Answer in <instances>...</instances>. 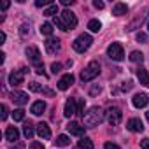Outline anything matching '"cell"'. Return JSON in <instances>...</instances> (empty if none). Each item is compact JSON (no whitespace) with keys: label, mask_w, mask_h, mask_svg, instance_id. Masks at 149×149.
<instances>
[{"label":"cell","mask_w":149,"mask_h":149,"mask_svg":"<svg viewBox=\"0 0 149 149\" xmlns=\"http://www.w3.org/2000/svg\"><path fill=\"white\" fill-rule=\"evenodd\" d=\"M54 25L60 30L67 32V30H72V28L77 26V18L72 11H63L60 16H54Z\"/></svg>","instance_id":"6da1fadb"},{"label":"cell","mask_w":149,"mask_h":149,"mask_svg":"<svg viewBox=\"0 0 149 149\" xmlns=\"http://www.w3.org/2000/svg\"><path fill=\"white\" fill-rule=\"evenodd\" d=\"M104 118H105V112L100 107H91L88 112H84L83 123H84L86 128H95V126H98L104 121Z\"/></svg>","instance_id":"7a4b0ae2"},{"label":"cell","mask_w":149,"mask_h":149,"mask_svg":"<svg viewBox=\"0 0 149 149\" xmlns=\"http://www.w3.org/2000/svg\"><path fill=\"white\" fill-rule=\"evenodd\" d=\"M100 74V63L98 61H90L86 67H84V70L81 72V81L83 83H90V81H93L97 76Z\"/></svg>","instance_id":"3957f363"},{"label":"cell","mask_w":149,"mask_h":149,"mask_svg":"<svg viewBox=\"0 0 149 149\" xmlns=\"http://www.w3.org/2000/svg\"><path fill=\"white\" fill-rule=\"evenodd\" d=\"M91 42H93V39H91L90 33H81L76 40L72 42V47H74V51H77V53H84V51L90 49Z\"/></svg>","instance_id":"277c9868"},{"label":"cell","mask_w":149,"mask_h":149,"mask_svg":"<svg viewBox=\"0 0 149 149\" xmlns=\"http://www.w3.org/2000/svg\"><path fill=\"white\" fill-rule=\"evenodd\" d=\"M105 119H107V123H109L111 126H118V125L121 123V119H123L121 109H119V107H109L107 112H105Z\"/></svg>","instance_id":"5b68a950"},{"label":"cell","mask_w":149,"mask_h":149,"mask_svg":"<svg viewBox=\"0 0 149 149\" xmlns=\"http://www.w3.org/2000/svg\"><path fill=\"white\" fill-rule=\"evenodd\" d=\"M107 56L114 61H123L125 58V51H123V46L119 42H112L109 47H107Z\"/></svg>","instance_id":"8992f818"},{"label":"cell","mask_w":149,"mask_h":149,"mask_svg":"<svg viewBox=\"0 0 149 149\" xmlns=\"http://www.w3.org/2000/svg\"><path fill=\"white\" fill-rule=\"evenodd\" d=\"M28 72H30V70H28L26 67H23V68H19V70H14L11 76H9V84H11V86H19V84H23L25 76H26Z\"/></svg>","instance_id":"52a82bcc"},{"label":"cell","mask_w":149,"mask_h":149,"mask_svg":"<svg viewBox=\"0 0 149 149\" xmlns=\"http://www.w3.org/2000/svg\"><path fill=\"white\" fill-rule=\"evenodd\" d=\"M25 53H26V56L30 58V61H32L35 67H40V65H42V58H40V51H39V47H35V46H28V47L25 49Z\"/></svg>","instance_id":"ba28073f"},{"label":"cell","mask_w":149,"mask_h":149,"mask_svg":"<svg viewBox=\"0 0 149 149\" xmlns=\"http://www.w3.org/2000/svg\"><path fill=\"white\" fill-rule=\"evenodd\" d=\"M44 47H46L47 54H56V53H60V49H61V42H60V39L49 37V39L44 42Z\"/></svg>","instance_id":"9c48e42d"},{"label":"cell","mask_w":149,"mask_h":149,"mask_svg":"<svg viewBox=\"0 0 149 149\" xmlns=\"http://www.w3.org/2000/svg\"><path fill=\"white\" fill-rule=\"evenodd\" d=\"M63 114L67 118H72L74 114H77V100H74V98H68L65 102V107H63Z\"/></svg>","instance_id":"30bf717a"},{"label":"cell","mask_w":149,"mask_h":149,"mask_svg":"<svg viewBox=\"0 0 149 149\" xmlns=\"http://www.w3.org/2000/svg\"><path fill=\"white\" fill-rule=\"evenodd\" d=\"M11 100H13L16 105H25V104H28V93L14 90V91L11 93Z\"/></svg>","instance_id":"8fae6325"},{"label":"cell","mask_w":149,"mask_h":149,"mask_svg":"<svg viewBox=\"0 0 149 149\" xmlns=\"http://www.w3.org/2000/svg\"><path fill=\"white\" fill-rule=\"evenodd\" d=\"M72 84H74V76H72V74H65V76L60 77V81H58L56 86H58L60 91H65V90H68Z\"/></svg>","instance_id":"7c38bea8"},{"label":"cell","mask_w":149,"mask_h":149,"mask_svg":"<svg viewBox=\"0 0 149 149\" xmlns=\"http://www.w3.org/2000/svg\"><path fill=\"white\" fill-rule=\"evenodd\" d=\"M84 128H86V126H81V125L76 123V121H70V123L67 125L68 133H70V135H76V137H83V135H84Z\"/></svg>","instance_id":"4fadbf2b"},{"label":"cell","mask_w":149,"mask_h":149,"mask_svg":"<svg viewBox=\"0 0 149 149\" xmlns=\"http://www.w3.org/2000/svg\"><path fill=\"white\" fill-rule=\"evenodd\" d=\"M126 128H128L130 132L140 133V132L144 130V123H142L139 118H132V119H128V123H126Z\"/></svg>","instance_id":"5bb4252c"},{"label":"cell","mask_w":149,"mask_h":149,"mask_svg":"<svg viewBox=\"0 0 149 149\" xmlns=\"http://www.w3.org/2000/svg\"><path fill=\"white\" fill-rule=\"evenodd\" d=\"M133 105L137 107V109H142V107H146L147 105V102H149V97L146 95V93H137L135 97H133Z\"/></svg>","instance_id":"9a60e30c"},{"label":"cell","mask_w":149,"mask_h":149,"mask_svg":"<svg viewBox=\"0 0 149 149\" xmlns=\"http://www.w3.org/2000/svg\"><path fill=\"white\" fill-rule=\"evenodd\" d=\"M37 135L40 137V139H51V128H49V125L47 123H39L37 125Z\"/></svg>","instance_id":"2e32d148"},{"label":"cell","mask_w":149,"mask_h":149,"mask_svg":"<svg viewBox=\"0 0 149 149\" xmlns=\"http://www.w3.org/2000/svg\"><path fill=\"white\" fill-rule=\"evenodd\" d=\"M44 111H46V102H44V100H37V102H33V104H32V109H30V112H32V114L40 116Z\"/></svg>","instance_id":"e0dca14e"},{"label":"cell","mask_w":149,"mask_h":149,"mask_svg":"<svg viewBox=\"0 0 149 149\" xmlns=\"http://www.w3.org/2000/svg\"><path fill=\"white\" fill-rule=\"evenodd\" d=\"M137 77H139L140 84L149 86V72H147L146 68H142V67H139V68H137Z\"/></svg>","instance_id":"ac0fdd59"},{"label":"cell","mask_w":149,"mask_h":149,"mask_svg":"<svg viewBox=\"0 0 149 149\" xmlns=\"http://www.w3.org/2000/svg\"><path fill=\"white\" fill-rule=\"evenodd\" d=\"M6 139H7L9 142H18V139H19L18 128H16V126H9V128L6 130Z\"/></svg>","instance_id":"d6986e66"},{"label":"cell","mask_w":149,"mask_h":149,"mask_svg":"<svg viewBox=\"0 0 149 149\" xmlns=\"http://www.w3.org/2000/svg\"><path fill=\"white\" fill-rule=\"evenodd\" d=\"M126 13H128V6L126 4H121V2L114 4V7H112V14L114 16H125Z\"/></svg>","instance_id":"ffe728a7"},{"label":"cell","mask_w":149,"mask_h":149,"mask_svg":"<svg viewBox=\"0 0 149 149\" xmlns=\"http://www.w3.org/2000/svg\"><path fill=\"white\" fill-rule=\"evenodd\" d=\"M146 18H147V14H146V13H140V14H139V16H137V18H135L128 26H126V30H135L137 26H140V25L144 23V19H146Z\"/></svg>","instance_id":"44dd1931"},{"label":"cell","mask_w":149,"mask_h":149,"mask_svg":"<svg viewBox=\"0 0 149 149\" xmlns=\"http://www.w3.org/2000/svg\"><path fill=\"white\" fill-rule=\"evenodd\" d=\"M33 133H35V128H33V125L28 121V123H25L23 125V135L26 137V139H32L33 137Z\"/></svg>","instance_id":"7402d4cb"},{"label":"cell","mask_w":149,"mask_h":149,"mask_svg":"<svg viewBox=\"0 0 149 149\" xmlns=\"http://www.w3.org/2000/svg\"><path fill=\"white\" fill-rule=\"evenodd\" d=\"M68 144H70V139H68L67 135H58L56 140H54V146H56V147H67Z\"/></svg>","instance_id":"603a6c76"},{"label":"cell","mask_w":149,"mask_h":149,"mask_svg":"<svg viewBox=\"0 0 149 149\" xmlns=\"http://www.w3.org/2000/svg\"><path fill=\"white\" fill-rule=\"evenodd\" d=\"M77 146H79V149H93V140L88 137H83Z\"/></svg>","instance_id":"cb8c5ba5"},{"label":"cell","mask_w":149,"mask_h":149,"mask_svg":"<svg viewBox=\"0 0 149 149\" xmlns=\"http://www.w3.org/2000/svg\"><path fill=\"white\" fill-rule=\"evenodd\" d=\"M53 30H54V28H53L51 23H42V25H40V33H42V35L51 37V35H53Z\"/></svg>","instance_id":"d4e9b609"},{"label":"cell","mask_w":149,"mask_h":149,"mask_svg":"<svg viewBox=\"0 0 149 149\" xmlns=\"http://www.w3.org/2000/svg\"><path fill=\"white\" fill-rule=\"evenodd\" d=\"M130 61H133V63H142V61H144V54H142L140 51H132Z\"/></svg>","instance_id":"484cf974"},{"label":"cell","mask_w":149,"mask_h":149,"mask_svg":"<svg viewBox=\"0 0 149 149\" xmlns=\"http://www.w3.org/2000/svg\"><path fill=\"white\" fill-rule=\"evenodd\" d=\"M58 14V4H51L44 9V16H56Z\"/></svg>","instance_id":"4316f807"},{"label":"cell","mask_w":149,"mask_h":149,"mask_svg":"<svg viewBox=\"0 0 149 149\" xmlns=\"http://www.w3.org/2000/svg\"><path fill=\"white\" fill-rule=\"evenodd\" d=\"M88 28H90V32H100V28H102V23L98 21V19H91L90 23H88Z\"/></svg>","instance_id":"83f0119b"},{"label":"cell","mask_w":149,"mask_h":149,"mask_svg":"<svg viewBox=\"0 0 149 149\" xmlns=\"http://www.w3.org/2000/svg\"><path fill=\"white\" fill-rule=\"evenodd\" d=\"M13 118H14V121H23V119H25V111H23V109L13 111Z\"/></svg>","instance_id":"f1b7e54d"},{"label":"cell","mask_w":149,"mask_h":149,"mask_svg":"<svg viewBox=\"0 0 149 149\" xmlns=\"http://www.w3.org/2000/svg\"><path fill=\"white\" fill-rule=\"evenodd\" d=\"M28 88H30L32 91H35V93H40V91L44 93V90H46V88H42L39 83H30V84H28Z\"/></svg>","instance_id":"f546056e"},{"label":"cell","mask_w":149,"mask_h":149,"mask_svg":"<svg viewBox=\"0 0 149 149\" xmlns=\"http://www.w3.org/2000/svg\"><path fill=\"white\" fill-rule=\"evenodd\" d=\"M28 33H30V25H26V23H25V25H21V28H19V35H21L23 39H26V35H28Z\"/></svg>","instance_id":"4dcf8cb0"},{"label":"cell","mask_w":149,"mask_h":149,"mask_svg":"<svg viewBox=\"0 0 149 149\" xmlns=\"http://www.w3.org/2000/svg\"><path fill=\"white\" fill-rule=\"evenodd\" d=\"M77 114H81V118L84 116V98L77 100Z\"/></svg>","instance_id":"1f68e13d"},{"label":"cell","mask_w":149,"mask_h":149,"mask_svg":"<svg viewBox=\"0 0 149 149\" xmlns=\"http://www.w3.org/2000/svg\"><path fill=\"white\" fill-rule=\"evenodd\" d=\"M53 2H49V0H37V2H35V6L37 7H49Z\"/></svg>","instance_id":"d6a6232c"},{"label":"cell","mask_w":149,"mask_h":149,"mask_svg":"<svg viewBox=\"0 0 149 149\" xmlns=\"http://www.w3.org/2000/svg\"><path fill=\"white\" fill-rule=\"evenodd\" d=\"M0 111H2V114H0V119H2V121H4V119H7V107H6L4 104L0 105Z\"/></svg>","instance_id":"836d02e7"},{"label":"cell","mask_w":149,"mask_h":149,"mask_svg":"<svg viewBox=\"0 0 149 149\" xmlns=\"http://www.w3.org/2000/svg\"><path fill=\"white\" fill-rule=\"evenodd\" d=\"M137 40H139V42H142V44H146V42H147V35H146V33H142V32H139V33H137Z\"/></svg>","instance_id":"e575fe53"},{"label":"cell","mask_w":149,"mask_h":149,"mask_svg":"<svg viewBox=\"0 0 149 149\" xmlns=\"http://www.w3.org/2000/svg\"><path fill=\"white\" fill-rule=\"evenodd\" d=\"M61 70V63H51V72L53 74H58Z\"/></svg>","instance_id":"d590c367"},{"label":"cell","mask_w":149,"mask_h":149,"mask_svg":"<svg viewBox=\"0 0 149 149\" xmlns=\"http://www.w3.org/2000/svg\"><path fill=\"white\" fill-rule=\"evenodd\" d=\"M128 90H132V81H126V83H123V86H121V91H128Z\"/></svg>","instance_id":"8d00e7d4"},{"label":"cell","mask_w":149,"mask_h":149,"mask_svg":"<svg viewBox=\"0 0 149 149\" xmlns=\"http://www.w3.org/2000/svg\"><path fill=\"white\" fill-rule=\"evenodd\" d=\"M104 149H121V147H119V146H116V144H112V142H105Z\"/></svg>","instance_id":"74e56055"},{"label":"cell","mask_w":149,"mask_h":149,"mask_svg":"<svg viewBox=\"0 0 149 149\" xmlns=\"http://www.w3.org/2000/svg\"><path fill=\"white\" fill-rule=\"evenodd\" d=\"M140 147L142 149H149V137L144 139V140H140Z\"/></svg>","instance_id":"f35d334b"},{"label":"cell","mask_w":149,"mask_h":149,"mask_svg":"<svg viewBox=\"0 0 149 149\" xmlns=\"http://www.w3.org/2000/svg\"><path fill=\"white\" fill-rule=\"evenodd\" d=\"M30 149H44V146L40 142H32L30 144Z\"/></svg>","instance_id":"ab89813d"},{"label":"cell","mask_w":149,"mask_h":149,"mask_svg":"<svg viewBox=\"0 0 149 149\" xmlns=\"http://www.w3.org/2000/svg\"><path fill=\"white\" fill-rule=\"evenodd\" d=\"M100 90H102L100 86H93V88L90 90V95H97V93H100Z\"/></svg>","instance_id":"60d3db41"},{"label":"cell","mask_w":149,"mask_h":149,"mask_svg":"<svg viewBox=\"0 0 149 149\" xmlns=\"http://www.w3.org/2000/svg\"><path fill=\"white\" fill-rule=\"evenodd\" d=\"M93 6H95L97 9H104V2H100V0H95V2H93Z\"/></svg>","instance_id":"b9f144b4"},{"label":"cell","mask_w":149,"mask_h":149,"mask_svg":"<svg viewBox=\"0 0 149 149\" xmlns=\"http://www.w3.org/2000/svg\"><path fill=\"white\" fill-rule=\"evenodd\" d=\"M72 4H74V0H61V6H65V7L67 6H72Z\"/></svg>","instance_id":"7bdbcfd3"},{"label":"cell","mask_w":149,"mask_h":149,"mask_svg":"<svg viewBox=\"0 0 149 149\" xmlns=\"http://www.w3.org/2000/svg\"><path fill=\"white\" fill-rule=\"evenodd\" d=\"M4 40H6V33L0 32V44H4Z\"/></svg>","instance_id":"ee69618b"},{"label":"cell","mask_w":149,"mask_h":149,"mask_svg":"<svg viewBox=\"0 0 149 149\" xmlns=\"http://www.w3.org/2000/svg\"><path fill=\"white\" fill-rule=\"evenodd\" d=\"M7 7H9V2H4V4H2V11H6Z\"/></svg>","instance_id":"f6af8a7d"},{"label":"cell","mask_w":149,"mask_h":149,"mask_svg":"<svg viewBox=\"0 0 149 149\" xmlns=\"http://www.w3.org/2000/svg\"><path fill=\"white\" fill-rule=\"evenodd\" d=\"M146 118H147V121H149V111H147V112H146Z\"/></svg>","instance_id":"bcb514c9"},{"label":"cell","mask_w":149,"mask_h":149,"mask_svg":"<svg viewBox=\"0 0 149 149\" xmlns=\"http://www.w3.org/2000/svg\"><path fill=\"white\" fill-rule=\"evenodd\" d=\"M147 30H149V21H147Z\"/></svg>","instance_id":"7dc6e473"}]
</instances>
